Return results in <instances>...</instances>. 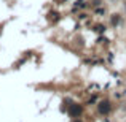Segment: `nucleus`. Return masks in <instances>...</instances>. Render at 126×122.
I'll return each instance as SVG.
<instances>
[{"instance_id": "f257e3e1", "label": "nucleus", "mask_w": 126, "mask_h": 122, "mask_svg": "<svg viewBox=\"0 0 126 122\" xmlns=\"http://www.w3.org/2000/svg\"><path fill=\"white\" fill-rule=\"evenodd\" d=\"M99 113L109 114L110 113V103H109V101H101V103H99Z\"/></svg>"}, {"instance_id": "f03ea898", "label": "nucleus", "mask_w": 126, "mask_h": 122, "mask_svg": "<svg viewBox=\"0 0 126 122\" xmlns=\"http://www.w3.org/2000/svg\"><path fill=\"white\" fill-rule=\"evenodd\" d=\"M80 113H81L80 105H70V108H69V114H70V116L77 117V116H80Z\"/></svg>"}, {"instance_id": "7ed1b4c3", "label": "nucleus", "mask_w": 126, "mask_h": 122, "mask_svg": "<svg viewBox=\"0 0 126 122\" xmlns=\"http://www.w3.org/2000/svg\"><path fill=\"white\" fill-rule=\"evenodd\" d=\"M118 22H120V16L113 14V18H112V24H118Z\"/></svg>"}, {"instance_id": "20e7f679", "label": "nucleus", "mask_w": 126, "mask_h": 122, "mask_svg": "<svg viewBox=\"0 0 126 122\" xmlns=\"http://www.w3.org/2000/svg\"><path fill=\"white\" fill-rule=\"evenodd\" d=\"M74 122H81V121H74Z\"/></svg>"}]
</instances>
